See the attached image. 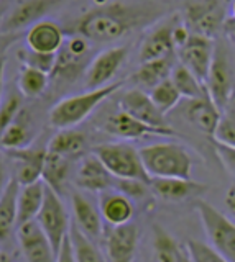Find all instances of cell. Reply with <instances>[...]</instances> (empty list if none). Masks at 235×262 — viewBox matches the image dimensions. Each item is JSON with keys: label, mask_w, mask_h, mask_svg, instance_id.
Returning <instances> with one entry per match:
<instances>
[{"label": "cell", "mask_w": 235, "mask_h": 262, "mask_svg": "<svg viewBox=\"0 0 235 262\" xmlns=\"http://www.w3.org/2000/svg\"><path fill=\"white\" fill-rule=\"evenodd\" d=\"M163 7L148 4H102L74 23L72 31L89 41L110 43L161 18Z\"/></svg>", "instance_id": "6da1fadb"}, {"label": "cell", "mask_w": 235, "mask_h": 262, "mask_svg": "<svg viewBox=\"0 0 235 262\" xmlns=\"http://www.w3.org/2000/svg\"><path fill=\"white\" fill-rule=\"evenodd\" d=\"M124 85V82H110V84L91 89L84 94L64 97L53 108L50 110V125L56 129L74 128L79 123H83L89 115H91L97 106H99L105 98L115 94Z\"/></svg>", "instance_id": "7a4b0ae2"}, {"label": "cell", "mask_w": 235, "mask_h": 262, "mask_svg": "<svg viewBox=\"0 0 235 262\" xmlns=\"http://www.w3.org/2000/svg\"><path fill=\"white\" fill-rule=\"evenodd\" d=\"M148 177L191 179L192 156L180 143H153L139 149Z\"/></svg>", "instance_id": "3957f363"}, {"label": "cell", "mask_w": 235, "mask_h": 262, "mask_svg": "<svg viewBox=\"0 0 235 262\" xmlns=\"http://www.w3.org/2000/svg\"><path fill=\"white\" fill-rule=\"evenodd\" d=\"M92 57V48L89 45V39L81 35L64 38L61 48L56 53L50 80H56V84L64 87L74 84L81 76H84Z\"/></svg>", "instance_id": "277c9868"}, {"label": "cell", "mask_w": 235, "mask_h": 262, "mask_svg": "<svg viewBox=\"0 0 235 262\" xmlns=\"http://www.w3.org/2000/svg\"><path fill=\"white\" fill-rule=\"evenodd\" d=\"M194 207L198 210L210 246L227 262H235V223L202 199H196Z\"/></svg>", "instance_id": "5b68a950"}, {"label": "cell", "mask_w": 235, "mask_h": 262, "mask_svg": "<svg viewBox=\"0 0 235 262\" xmlns=\"http://www.w3.org/2000/svg\"><path fill=\"white\" fill-rule=\"evenodd\" d=\"M92 152L99 158L110 174L117 179H135L148 182L150 177L143 167L139 149L127 143H104L95 146Z\"/></svg>", "instance_id": "8992f818"}, {"label": "cell", "mask_w": 235, "mask_h": 262, "mask_svg": "<svg viewBox=\"0 0 235 262\" xmlns=\"http://www.w3.org/2000/svg\"><path fill=\"white\" fill-rule=\"evenodd\" d=\"M35 221L38 223V226L42 228L45 236L50 239L54 251L58 252L63 241L66 239V236L69 234L71 220H69L66 208H64L61 195L56 193L50 187H46L42 208H40Z\"/></svg>", "instance_id": "52a82bcc"}, {"label": "cell", "mask_w": 235, "mask_h": 262, "mask_svg": "<svg viewBox=\"0 0 235 262\" xmlns=\"http://www.w3.org/2000/svg\"><path fill=\"white\" fill-rule=\"evenodd\" d=\"M204 84L210 100L222 112L230 94L235 89V74H233V66L229 53H227L225 46L217 39L214 48V57L212 62H210Z\"/></svg>", "instance_id": "ba28073f"}, {"label": "cell", "mask_w": 235, "mask_h": 262, "mask_svg": "<svg viewBox=\"0 0 235 262\" xmlns=\"http://www.w3.org/2000/svg\"><path fill=\"white\" fill-rule=\"evenodd\" d=\"M225 10L221 0H189L181 16L189 33L207 38L217 36L225 21Z\"/></svg>", "instance_id": "9c48e42d"}, {"label": "cell", "mask_w": 235, "mask_h": 262, "mask_svg": "<svg viewBox=\"0 0 235 262\" xmlns=\"http://www.w3.org/2000/svg\"><path fill=\"white\" fill-rule=\"evenodd\" d=\"M139 226L132 221L120 226L107 225L104 228L99 241L105 262H133L136 248H139Z\"/></svg>", "instance_id": "30bf717a"}, {"label": "cell", "mask_w": 235, "mask_h": 262, "mask_svg": "<svg viewBox=\"0 0 235 262\" xmlns=\"http://www.w3.org/2000/svg\"><path fill=\"white\" fill-rule=\"evenodd\" d=\"M216 39L189 33L188 39L176 49V57L199 80L206 82L207 72L214 57Z\"/></svg>", "instance_id": "8fae6325"}, {"label": "cell", "mask_w": 235, "mask_h": 262, "mask_svg": "<svg viewBox=\"0 0 235 262\" xmlns=\"http://www.w3.org/2000/svg\"><path fill=\"white\" fill-rule=\"evenodd\" d=\"M66 0H20L12 10L4 16L0 31L9 35V33L20 31L28 28L36 21L43 20L45 16L54 8H58Z\"/></svg>", "instance_id": "7c38bea8"}, {"label": "cell", "mask_w": 235, "mask_h": 262, "mask_svg": "<svg viewBox=\"0 0 235 262\" xmlns=\"http://www.w3.org/2000/svg\"><path fill=\"white\" fill-rule=\"evenodd\" d=\"M127 56H128L127 46L110 48L94 56L91 64L87 66V69L84 72V84L87 90L99 89L110 84L112 79L115 77V74L124 66Z\"/></svg>", "instance_id": "4fadbf2b"}, {"label": "cell", "mask_w": 235, "mask_h": 262, "mask_svg": "<svg viewBox=\"0 0 235 262\" xmlns=\"http://www.w3.org/2000/svg\"><path fill=\"white\" fill-rule=\"evenodd\" d=\"M102 131L110 136H115L124 141H132V139H142L148 136H174L171 128H155L147 123L130 117L128 113L119 110L110 113L102 123Z\"/></svg>", "instance_id": "5bb4252c"}, {"label": "cell", "mask_w": 235, "mask_h": 262, "mask_svg": "<svg viewBox=\"0 0 235 262\" xmlns=\"http://www.w3.org/2000/svg\"><path fill=\"white\" fill-rule=\"evenodd\" d=\"M148 188L153 196L168 203H180L189 199H199L207 190L204 184H198L192 182L191 179L180 177H151L148 180Z\"/></svg>", "instance_id": "9a60e30c"}, {"label": "cell", "mask_w": 235, "mask_h": 262, "mask_svg": "<svg viewBox=\"0 0 235 262\" xmlns=\"http://www.w3.org/2000/svg\"><path fill=\"white\" fill-rule=\"evenodd\" d=\"M17 239L27 262H56L58 252L35 220L17 228Z\"/></svg>", "instance_id": "2e32d148"}, {"label": "cell", "mask_w": 235, "mask_h": 262, "mask_svg": "<svg viewBox=\"0 0 235 262\" xmlns=\"http://www.w3.org/2000/svg\"><path fill=\"white\" fill-rule=\"evenodd\" d=\"M119 106L122 112L128 113L130 117L140 120L143 123H147L150 126L169 128L165 118V113H161L158 110V106L153 103L148 92H145V90L139 87L124 92V95L120 97V100H119Z\"/></svg>", "instance_id": "e0dca14e"}, {"label": "cell", "mask_w": 235, "mask_h": 262, "mask_svg": "<svg viewBox=\"0 0 235 262\" xmlns=\"http://www.w3.org/2000/svg\"><path fill=\"white\" fill-rule=\"evenodd\" d=\"M178 20H180V16H174L168 21H161L145 35L140 45V62L160 59V57L176 53L173 33Z\"/></svg>", "instance_id": "ac0fdd59"}, {"label": "cell", "mask_w": 235, "mask_h": 262, "mask_svg": "<svg viewBox=\"0 0 235 262\" xmlns=\"http://www.w3.org/2000/svg\"><path fill=\"white\" fill-rule=\"evenodd\" d=\"M115 180L117 177H113L105 169V166L94 152L83 156L74 176V182L81 190L91 193H101L104 190H107V188H113Z\"/></svg>", "instance_id": "d6986e66"}, {"label": "cell", "mask_w": 235, "mask_h": 262, "mask_svg": "<svg viewBox=\"0 0 235 262\" xmlns=\"http://www.w3.org/2000/svg\"><path fill=\"white\" fill-rule=\"evenodd\" d=\"M7 154L15 164L13 179L17 180L18 185H28L36 182V180H42L46 149H36V147L27 146L22 149L7 151Z\"/></svg>", "instance_id": "ffe728a7"}, {"label": "cell", "mask_w": 235, "mask_h": 262, "mask_svg": "<svg viewBox=\"0 0 235 262\" xmlns=\"http://www.w3.org/2000/svg\"><path fill=\"white\" fill-rule=\"evenodd\" d=\"M97 208L101 211V216L110 226H120L130 223L135 215L133 202L122 192L115 188H107L99 193Z\"/></svg>", "instance_id": "44dd1931"}, {"label": "cell", "mask_w": 235, "mask_h": 262, "mask_svg": "<svg viewBox=\"0 0 235 262\" xmlns=\"http://www.w3.org/2000/svg\"><path fill=\"white\" fill-rule=\"evenodd\" d=\"M71 203H72V213H74V221L72 223L89 239L99 243L105 228L99 208L83 193H72Z\"/></svg>", "instance_id": "7402d4cb"}, {"label": "cell", "mask_w": 235, "mask_h": 262, "mask_svg": "<svg viewBox=\"0 0 235 262\" xmlns=\"http://www.w3.org/2000/svg\"><path fill=\"white\" fill-rule=\"evenodd\" d=\"M64 41V33L58 23L51 20H40L35 25H31L25 43L27 48L36 53H50L56 54Z\"/></svg>", "instance_id": "603a6c76"}, {"label": "cell", "mask_w": 235, "mask_h": 262, "mask_svg": "<svg viewBox=\"0 0 235 262\" xmlns=\"http://www.w3.org/2000/svg\"><path fill=\"white\" fill-rule=\"evenodd\" d=\"M184 115L194 128H198L204 135L212 136L221 118V110L210 100V97H201L188 100L184 106Z\"/></svg>", "instance_id": "cb8c5ba5"}, {"label": "cell", "mask_w": 235, "mask_h": 262, "mask_svg": "<svg viewBox=\"0 0 235 262\" xmlns=\"http://www.w3.org/2000/svg\"><path fill=\"white\" fill-rule=\"evenodd\" d=\"M46 184L36 180L33 184L20 185L17 193V228L23 223L33 221L38 215L45 199Z\"/></svg>", "instance_id": "d4e9b609"}, {"label": "cell", "mask_w": 235, "mask_h": 262, "mask_svg": "<svg viewBox=\"0 0 235 262\" xmlns=\"http://www.w3.org/2000/svg\"><path fill=\"white\" fill-rule=\"evenodd\" d=\"M174 57L176 54H169L165 57H160V59L140 62V68L136 69V72L132 76L133 82L139 85V89L150 90L155 85H158L160 82H163L165 79H169L171 71L176 66Z\"/></svg>", "instance_id": "484cf974"}, {"label": "cell", "mask_w": 235, "mask_h": 262, "mask_svg": "<svg viewBox=\"0 0 235 262\" xmlns=\"http://www.w3.org/2000/svg\"><path fill=\"white\" fill-rule=\"evenodd\" d=\"M35 138V131L31 126V121L28 118V113L25 110H20L7 129L0 136V151H12L22 149V147L31 146V141Z\"/></svg>", "instance_id": "4316f807"}, {"label": "cell", "mask_w": 235, "mask_h": 262, "mask_svg": "<svg viewBox=\"0 0 235 262\" xmlns=\"http://www.w3.org/2000/svg\"><path fill=\"white\" fill-rule=\"evenodd\" d=\"M86 147H87V135L84 131L76 129L74 126V128L60 129L50 139L46 149L56 154H61L68 159H74L86 154Z\"/></svg>", "instance_id": "83f0119b"}, {"label": "cell", "mask_w": 235, "mask_h": 262, "mask_svg": "<svg viewBox=\"0 0 235 262\" xmlns=\"http://www.w3.org/2000/svg\"><path fill=\"white\" fill-rule=\"evenodd\" d=\"M69 172H71V159L46 149L43 172H42V180L46 184V187L53 188L56 193L61 195L69 180Z\"/></svg>", "instance_id": "f1b7e54d"}, {"label": "cell", "mask_w": 235, "mask_h": 262, "mask_svg": "<svg viewBox=\"0 0 235 262\" xmlns=\"http://www.w3.org/2000/svg\"><path fill=\"white\" fill-rule=\"evenodd\" d=\"M18 182L10 177L5 190L0 196V246H2L12 231L17 228V193H18Z\"/></svg>", "instance_id": "f546056e"}, {"label": "cell", "mask_w": 235, "mask_h": 262, "mask_svg": "<svg viewBox=\"0 0 235 262\" xmlns=\"http://www.w3.org/2000/svg\"><path fill=\"white\" fill-rule=\"evenodd\" d=\"M68 236L74 262H105L99 243L89 239L86 234L79 231V228L74 223H71Z\"/></svg>", "instance_id": "4dcf8cb0"}, {"label": "cell", "mask_w": 235, "mask_h": 262, "mask_svg": "<svg viewBox=\"0 0 235 262\" xmlns=\"http://www.w3.org/2000/svg\"><path fill=\"white\" fill-rule=\"evenodd\" d=\"M169 79H171L174 87L178 89V92H180L181 97L186 98V100H191V98H201V97H209L204 82L199 80L188 68H184L181 62H178L173 68Z\"/></svg>", "instance_id": "1f68e13d"}, {"label": "cell", "mask_w": 235, "mask_h": 262, "mask_svg": "<svg viewBox=\"0 0 235 262\" xmlns=\"http://www.w3.org/2000/svg\"><path fill=\"white\" fill-rule=\"evenodd\" d=\"M153 249H155L158 262H189L186 249L181 248L174 237L160 226H155Z\"/></svg>", "instance_id": "d6a6232c"}, {"label": "cell", "mask_w": 235, "mask_h": 262, "mask_svg": "<svg viewBox=\"0 0 235 262\" xmlns=\"http://www.w3.org/2000/svg\"><path fill=\"white\" fill-rule=\"evenodd\" d=\"M48 85H50V74L42 72L33 68L23 66L18 76V92L22 97L27 98H38L42 97Z\"/></svg>", "instance_id": "836d02e7"}, {"label": "cell", "mask_w": 235, "mask_h": 262, "mask_svg": "<svg viewBox=\"0 0 235 262\" xmlns=\"http://www.w3.org/2000/svg\"><path fill=\"white\" fill-rule=\"evenodd\" d=\"M150 98L158 106V110L161 113H169L173 108H176L178 103L181 102V94L178 92V89L171 82V79H165L163 82H160L158 85L150 89L148 92Z\"/></svg>", "instance_id": "e575fe53"}, {"label": "cell", "mask_w": 235, "mask_h": 262, "mask_svg": "<svg viewBox=\"0 0 235 262\" xmlns=\"http://www.w3.org/2000/svg\"><path fill=\"white\" fill-rule=\"evenodd\" d=\"M18 59L23 66H27V68H33L42 72L51 74V71L54 68L56 54L36 53V51H31V49L25 48V49H20L18 51Z\"/></svg>", "instance_id": "d590c367"}, {"label": "cell", "mask_w": 235, "mask_h": 262, "mask_svg": "<svg viewBox=\"0 0 235 262\" xmlns=\"http://www.w3.org/2000/svg\"><path fill=\"white\" fill-rule=\"evenodd\" d=\"M184 249H186V254H188L189 262H227L212 246L202 241L189 239L186 243Z\"/></svg>", "instance_id": "8d00e7d4"}, {"label": "cell", "mask_w": 235, "mask_h": 262, "mask_svg": "<svg viewBox=\"0 0 235 262\" xmlns=\"http://www.w3.org/2000/svg\"><path fill=\"white\" fill-rule=\"evenodd\" d=\"M214 143L235 147V117L227 112H221V118L212 133Z\"/></svg>", "instance_id": "74e56055"}, {"label": "cell", "mask_w": 235, "mask_h": 262, "mask_svg": "<svg viewBox=\"0 0 235 262\" xmlns=\"http://www.w3.org/2000/svg\"><path fill=\"white\" fill-rule=\"evenodd\" d=\"M23 108L22 94H10L5 100L0 103V136L7 129V126L17 118V115Z\"/></svg>", "instance_id": "f35d334b"}, {"label": "cell", "mask_w": 235, "mask_h": 262, "mask_svg": "<svg viewBox=\"0 0 235 262\" xmlns=\"http://www.w3.org/2000/svg\"><path fill=\"white\" fill-rule=\"evenodd\" d=\"M113 188L119 192L125 193L128 199H135V200H145L148 199V195H151L148 182H143V180H135V179H117Z\"/></svg>", "instance_id": "ab89813d"}, {"label": "cell", "mask_w": 235, "mask_h": 262, "mask_svg": "<svg viewBox=\"0 0 235 262\" xmlns=\"http://www.w3.org/2000/svg\"><path fill=\"white\" fill-rule=\"evenodd\" d=\"M216 152H217V158L221 159L222 166L229 170V174L235 179V147H229V146L216 143Z\"/></svg>", "instance_id": "60d3db41"}, {"label": "cell", "mask_w": 235, "mask_h": 262, "mask_svg": "<svg viewBox=\"0 0 235 262\" xmlns=\"http://www.w3.org/2000/svg\"><path fill=\"white\" fill-rule=\"evenodd\" d=\"M56 262H74L72 251H71V244H69V236H66V239L63 241L58 254H56Z\"/></svg>", "instance_id": "b9f144b4"}, {"label": "cell", "mask_w": 235, "mask_h": 262, "mask_svg": "<svg viewBox=\"0 0 235 262\" xmlns=\"http://www.w3.org/2000/svg\"><path fill=\"white\" fill-rule=\"evenodd\" d=\"M222 31L227 36V39H229L230 43L235 46V20L232 18V16H227L225 18V21L222 25Z\"/></svg>", "instance_id": "7bdbcfd3"}, {"label": "cell", "mask_w": 235, "mask_h": 262, "mask_svg": "<svg viewBox=\"0 0 235 262\" xmlns=\"http://www.w3.org/2000/svg\"><path fill=\"white\" fill-rule=\"evenodd\" d=\"M10 177L12 176L9 174V170H7L5 161L2 158V154H0V196H2L5 187H7V184H9V180H10Z\"/></svg>", "instance_id": "ee69618b"}, {"label": "cell", "mask_w": 235, "mask_h": 262, "mask_svg": "<svg viewBox=\"0 0 235 262\" xmlns=\"http://www.w3.org/2000/svg\"><path fill=\"white\" fill-rule=\"evenodd\" d=\"M225 207L229 208V211L235 216V184L225 193Z\"/></svg>", "instance_id": "f6af8a7d"}, {"label": "cell", "mask_w": 235, "mask_h": 262, "mask_svg": "<svg viewBox=\"0 0 235 262\" xmlns=\"http://www.w3.org/2000/svg\"><path fill=\"white\" fill-rule=\"evenodd\" d=\"M7 56L0 54V103H2V92H4V74H5Z\"/></svg>", "instance_id": "bcb514c9"}, {"label": "cell", "mask_w": 235, "mask_h": 262, "mask_svg": "<svg viewBox=\"0 0 235 262\" xmlns=\"http://www.w3.org/2000/svg\"><path fill=\"white\" fill-rule=\"evenodd\" d=\"M0 262H15L12 259L10 254H7V252H0Z\"/></svg>", "instance_id": "7dc6e473"}, {"label": "cell", "mask_w": 235, "mask_h": 262, "mask_svg": "<svg viewBox=\"0 0 235 262\" xmlns=\"http://www.w3.org/2000/svg\"><path fill=\"white\" fill-rule=\"evenodd\" d=\"M230 10H232V15H230V16H232V18L235 20V0L232 2V8H230Z\"/></svg>", "instance_id": "c3c4849f"}, {"label": "cell", "mask_w": 235, "mask_h": 262, "mask_svg": "<svg viewBox=\"0 0 235 262\" xmlns=\"http://www.w3.org/2000/svg\"><path fill=\"white\" fill-rule=\"evenodd\" d=\"M4 13H5V10L0 7V25H2V20H4Z\"/></svg>", "instance_id": "681fc988"}]
</instances>
